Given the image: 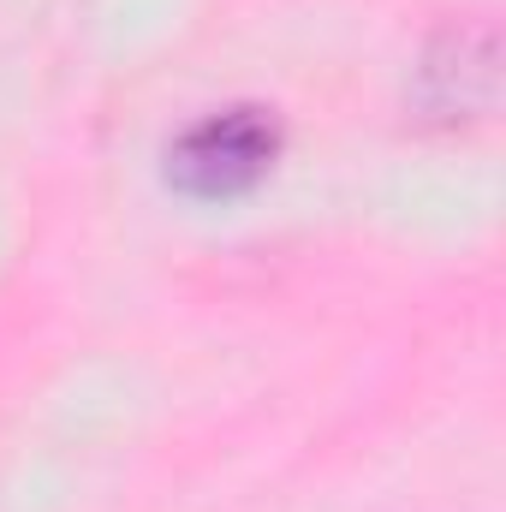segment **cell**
Wrapping results in <instances>:
<instances>
[{
	"instance_id": "obj_1",
	"label": "cell",
	"mask_w": 506,
	"mask_h": 512,
	"mask_svg": "<svg viewBox=\"0 0 506 512\" xmlns=\"http://www.w3.org/2000/svg\"><path fill=\"white\" fill-rule=\"evenodd\" d=\"M280 155V120L274 108H221L167 149V179L185 197H239L274 167Z\"/></svg>"
},
{
	"instance_id": "obj_2",
	"label": "cell",
	"mask_w": 506,
	"mask_h": 512,
	"mask_svg": "<svg viewBox=\"0 0 506 512\" xmlns=\"http://www.w3.org/2000/svg\"><path fill=\"white\" fill-rule=\"evenodd\" d=\"M423 102L435 114H483L495 102V36L489 30H453L423 66Z\"/></svg>"
}]
</instances>
